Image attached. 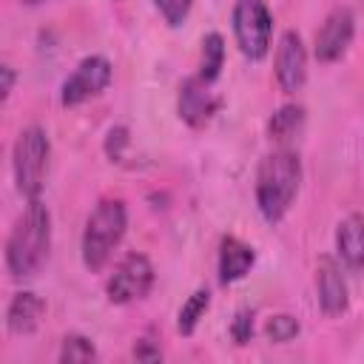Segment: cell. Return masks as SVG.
Listing matches in <instances>:
<instances>
[{
    "label": "cell",
    "instance_id": "cell-1",
    "mask_svg": "<svg viewBox=\"0 0 364 364\" xmlns=\"http://www.w3.org/2000/svg\"><path fill=\"white\" fill-rule=\"evenodd\" d=\"M301 185V159L293 148L279 145L259 162L256 171V205L267 225H279L296 202Z\"/></svg>",
    "mask_w": 364,
    "mask_h": 364
},
{
    "label": "cell",
    "instance_id": "cell-2",
    "mask_svg": "<svg viewBox=\"0 0 364 364\" xmlns=\"http://www.w3.org/2000/svg\"><path fill=\"white\" fill-rule=\"evenodd\" d=\"M51 247V213L40 199H28L6 239V267L14 279L34 276L48 259Z\"/></svg>",
    "mask_w": 364,
    "mask_h": 364
},
{
    "label": "cell",
    "instance_id": "cell-3",
    "mask_svg": "<svg viewBox=\"0 0 364 364\" xmlns=\"http://www.w3.org/2000/svg\"><path fill=\"white\" fill-rule=\"evenodd\" d=\"M128 228V210L122 199H100L85 219L82 230V264L97 273L108 264L111 253L122 242Z\"/></svg>",
    "mask_w": 364,
    "mask_h": 364
},
{
    "label": "cell",
    "instance_id": "cell-4",
    "mask_svg": "<svg viewBox=\"0 0 364 364\" xmlns=\"http://www.w3.org/2000/svg\"><path fill=\"white\" fill-rule=\"evenodd\" d=\"M48 154H51V142L40 125H28L20 131V136L11 148V171H14L17 193L26 196V202L40 199V193H43Z\"/></svg>",
    "mask_w": 364,
    "mask_h": 364
},
{
    "label": "cell",
    "instance_id": "cell-5",
    "mask_svg": "<svg viewBox=\"0 0 364 364\" xmlns=\"http://www.w3.org/2000/svg\"><path fill=\"white\" fill-rule=\"evenodd\" d=\"M233 37L239 51L247 60H262L270 48V34H273V14L264 0H236L233 3Z\"/></svg>",
    "mask_w": 364,
    "mask_h": 364
},
{
    "label": "cell",
    "instance_id": "cell-6",
    "mask_svg": "<svg viewBox=\"0 0 364 364\" xmlns=\"http://www.w3.org/2000/svg\"><path fill=\"white\" fill-rule=\"evenodd\" d=\"M154 264L145 253H128L117 267L114 273L108 276V284H105V293H108V301L111 304H131V301H139L151 293L154 287Z\"/></svg>",
    "mask_w": 364,
    "mask_h": 364
},
{
    "label": "cell",
    "instance_id": "cell-7",
    "mask_svg": "<svg viewBox=\"0 0 364 364\" xmlns=\"http://www.w3.org/2000/svg\"><path fill=\"white\" fill-rule=\"evenodd\" d=\"M114 77V68L111 63L102 57V54H91L85 60L77 63V68L63 80V88H60V102L65 108H77L94 97H100L108 82Z\"/></svg>",
    "mask_w": 364,
    "mask_h": 364
},
{
    "label": "cell",
    "instance_id": "cell-8",
    "mask_svg": "<svg viewBox=\"0 0 364 364\" xmlns=\"http://www.w3.org/2000/svg\"><path fill=\"white\" fill-rule=\"evenodd\" d=\"M353 34H355V17L347 6L341 9H333L324 23L318 26L316 31V40H313V54L318 63H336L344 57V51L350 48L353 43Z\"/></svg>",
    "mask_w": 364,
    "mask_h": 364
},
{
    "label": "cell",
    "instance_id": "cell-9",
    "mask_svg": "<svg viewBox=\"0 0 364 364\" xmlns=\"http://www.w3.org/2000/svg\"><path fill=\"white\" fill-rule=\"evenodd\" d=\"M273 74L284 94H296L307 80V51L296 31H284L276 46Z\"/></svg>",
    "mask_w": 364,
    "mask_h": 364
},
{
    "label": "cell",
    "instance_id": "cell-10",
    "mask_svg": "<svg viewBox=\"0 0 364 364\" xmlns=\"http://www.w3.org/2000/svg\"><path fill=\"white\" fill-rule=\"evenodd\" d=\"M216 97L210 94V82H205L199 74L196 77H188L182 85H179V94H176V111H179V119L191 128H205L210 122V117L216 114Z\"/></svg>",
    "mask_w": 364,
    "mask_h": 364
},
{
    "label": "cell",
    "instance_id": "cell-11",
    "mask_svg": "<svg viewBox=\"0 0 364 364\" xmlns=\"http://www.w3.org/2000/svg\"><path fill=\"white\" fill-rule=\"evenodd\" d=\"M316 290L324 316H341L347 310V282L333 256H321L316 267Z\"/></svg>",
    "mask_w": 364,
    "mask_h": 364
},
{
    "label": "cell",
    "instance_id": "cell-12",
    "mask_svg": "<svg viewBox=\"0 0 364 364\" xmlns=\"http://www.w3.org/2000/svg\"><path fill=\"white\" fill-rule=\"evenodd\" d=\"M253 264H256V250L247 242H242L239 236H222L219 242V282L222 284H233L245 279Z\"/></svg>",
    "mask_w": 364,
    "mask_h": 364
},
{
    "label": "cell",
    "instance_id": "cell-13",
    "mask_svg": "<svg viewBox=\"0 0 364 364\" xmlns=\"http://www.w3.org/2000/svg\"><path fill=\"white\" fill-rule=\"evenodd\" d=\"M43 313H46V301L31 293V290H20L14 293V299L9 301V310H6V327L9 333L14 336H28L37 330V324L43 321Z\"/></svg>",
    "mask_w": 364,
    "mask_h": 364
},
{
    "label": "cell",
    "instance_id": "cell-14",
    "mask_svg": "<svg viewBox=\"0 0 364 364\" xmlns=\"http://www.w3.org/2000/svg\"><path fill=\"white\" fill-rule=\"evenodd\" d=\"M336 250L338 259L350 267V270H361L364 267V216L361 213H350L338 222L336 228Z\"/></svg>",
    "mask_w": 364,
    "mask_h": 364
},
{
    "label": "cell",
    "instance_id": "cell-15",
    "mask_svg": "<svg viewBox=\"0 0 364 364\" xmlns=\"http://www.w3.org/2000/svg\"><path fill=\"white\" fill-rule=\"evenodd\" d=\"M301 128H304V108L296 105V102L282 105V108L270 117V122H267V134H270V139L279 142V145H287L290 139H296V136L301 134Z\"/></svg>",
    "mask_w": 364,
    "mask_h": 364
},
{
    "label": "cell",
    "instance_id": "cell-16",
    "mask_svg": "<svg viewBox=\"0 0 364 364\" xmlns=\"http://www.w3.org/2000/svg\"><path fill=\"white\" fill-rule=\"evenodd\" d=\"M222 65H225V40L222 34L210 31L202 37V60H199V77L205 82H216L219 74H222Z\"/></svg>",
    "mask_w": 364,
    "mask_h": 364
},
{
    "label": "cell",
    "instance_id": "cell-17",
    "mask_svg": "<svg viewBox=\"0 0 364 364\" xmlns=\"http://www.w3.org/2000/svg\"><path fill=\"white\" fill-rule=\"evenodd\" d=\"M208 307H210V290H208V287L193 290V293L188 296V301L179 307L176 330H179L182 336H193V330H196V324L202 321V316L208 313Z\"/></svg>",
    "mask_w": 364,
    "mask_h": 364
},
{
    "label": "cell",
    "instance_id": "cell-18",
    "mask_svg": "<svg viewBox=\"0 0 364 364\" xmlns=\"http://www.w3.org/2000/svg\"><path fill=\"white\" fill-rule=\"evenodd\" d=\"M97 358V347L91 344V338L80 336V333H71L63 338V347H60V361L63 364H77V361H94Z\"/></svg>",
    "mask_w": 364,
    "mask_h": 364
},
{
    "label": "cell",
    "instance_id": "cell-19",
    "mask_svg": "<svg viewBox=\"0 0 364 364\" xmlns=\"http://www.w3.org/2000/svg\"><path fill=\"white\" fill-rule=\"evenodd\" d=\"M264 333H267L270 341L284 344V341H290V338L299 336V321H296L293 316H287V313H279V316H270V318H267Z\"/></svg>",
    "mask_w": 364,
    "mask_h": 364
},
{
    "label": "cell",
    "instance_id": "cell-20",
    "mask_svg": "<svg viewBox=\"0 0 364 364\" xmlns=\"http://www.w3.org/2000/svg\"><path fill=\"white\" fill-rule=\"evenodd\" d=\"M154 6H156V11L162 14V20H165L171 28H176V26H182V23L188 20L193 0H154Z\"/></svg>",
    "mask_w": 364,
    "mask_h": 364
},
{
    "label": "cell",
    "instance_id": "cell-21",
    "mask_svg": "<svg viewBox=\"0 0 364 364\" xmlns=\"http://www.w3.org/2000/svg\"><path fill=\"white\" fill-rule=\"evenodd\" d=\"M230 338L236 344H247L253 338V310H247V307L236 310V316L230 321Z\"/></svg>",
    "mask_w": 364,
    "mask_h": 364
},
{
    "label": "cell",
    "instance_id": "cell-22",
    "mask_svg": "<svg viewBox=\"0 0 364 364\" xmlns=\"http://www.w3.org/2000/svg\"><path fill=\"white\" fill-rule=\"evenodd\" d=\"M128 145V128H111L108 131V139H105V151H108V156H114V159H119V154H122V148Z\"/></svg>",
    "mask_w": 364,
    "mask_h": 364
},
{
    "label": "cell",
    "instance_id": "cell-23",
    "mask_svg": "<svg viewBox=\"0 0 364 364\" xmlns=\"http://www.w3.org/2000/svg\"><path fill=\"white\" fill-rule=\"evenodd\" d=\"M134 358H136V361H159L162 353H159V347H154L148 338H139V341L134 344Z\"/></svg>",
    "mask_w": 364,
    "mask_h": 364
},
{
    "label": "cell",
    "instance_id": "cell-24",
    "mask_svg": "<svg viewBox=\"0 0 364 364\" xmlns=\"http://www.w3.org/2000/svg\"><path fill=\"white\" fill-rule=\"evenodd\" d=\"M0 77H3L0 97H3V102H6V100H9V94H11V88H14V68H11L9 63H3V65H0Z\"/></svg>",
    "mask_w": 364,
    "mask_h": 364
},
{
    "label": "cell",
    "instance_id": "cell-25",
    "mask_svg": "<svg viewBox=\"0 0 364 364\" xmlns=\"http://www.w3.org/2000/svg\"><path fill=\"white\" fill-rule=\"evenodd\" d=\"M26 6H37V3H43V0H23Z\"/></svg>",
    "mask_w": 364,
    "mask_h": 364
}]
</instances>
